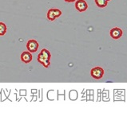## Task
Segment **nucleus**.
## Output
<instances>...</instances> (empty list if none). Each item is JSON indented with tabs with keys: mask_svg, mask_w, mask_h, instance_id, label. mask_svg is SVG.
Instances as JSON below:
<instances>
[{
	"mask_svg": "<svg viewBox=\"0 0 127 124\" xmlns=\"http://www.w3.org/2000/svg\"><path fill=\"white\" fill-rule=\"evenodd\" d=\"M61 15H62V11L60 10L56 9V8H53V9H50L48 10L46 17H47V19L49 21H54L55 19L59 18Z\"/></svg>",
	"mask_w": 127,
	"mask_h": 124,
	"instance_id": "f03ea898",
	"label": "nucleus"
},
{
	"mask_svg": "<svg viewBox=\"0 0 127 124\" xmlns=\"http://www.w3.org/2000/svg\"><path fill=\"white\" fill-rule=\"evenodd\" d=\"M66 2H75L76 0H65Z\"/></svg>",
	"mask_w": 127,
	"mask_h": 124,
	"instance_id": "9d476101",
	"label": "nucleus"
},
{
	"mask_svg": "<svg viewBox=\"0 0 127 124\" xmlns=\"http://www.w3.org/2000/svg\"><path fill=\"white\" fill-rule=\"evenodd\" d=\"M110 37L113 39L118 40L120 38H122V36L123 34V31L118 27H114L113 29L110 30Z\"/></svg>",
	"mask_w": 127,
	"mask_h": 124,
	"instance_id": "423d86ee",
	"label": "nucleus"
},
{
	"mask_svg": "<svg viewBox=\"0 0 127 124\" xmlns=\"http://www.w3.org/2000/svg\"><path fill=\"white\" fill-rule=\"evenodd\" d=\"M94 2L99 8H105L108 4L107 0H94Z\"/></svg>",
	"mask_w": 127,
	"mask_h": 124,
	"instance_id": "6e6552de",
	"label": "nucleus"
},
{
	"mask_svg": "<svg viewBox=\"0 0 127 124\" xmlns=\"http://www.w3.org/2000/svg\"><path fill=\"white\" fill-rule=\"evenodd\" d=\"M50 57H51V54H50V51L43 49H42L41 53L38 54L37 60L45 68H48L50 64Z\"/></svg>",
	"mask_w": 127,
	"mask_h": 124,
	"instance_id": "f257e3e1",
	"label": "nucleus"
},
{
	"mask_svg": "<svg viewBox=\"0 0 127 124\" xmlns=\"http://www.w3.org/2000/svg\"><path fill=\"white\" fill-rule=\"evenodd\" d=\"M33 59V57H32L31 53H30L29 51H26V52H23L21 54V61L24 62L25 64H28L32 61Z\"/></svg>",
	"mask_w": 127,
	"mask_h": 124,
	"instance_id": "0eeeda50",
	"label": "nucleus"
},
{
	"mask_svg": "<svg viewBox=\"0 0 127 124\" xmlns=\"http://www.w3.org/2000/svg\"><path fill=\"white\" fill-rule=\"evenodd\" d=\"M107 1H108V2H109V1H110V0H107Z\"/></svg>",
	"mask_w": 127,
	"mask_h": 124,
	"instance_id": "9b49d317",
	"label": "nucleus"
},
{
	"mask_svg": "<svg viewBox=\"0 0 127 124\" xmlns=\"http://www.w3.org/2000/svg\"><path fill=\"white\" fill-rule=\"evenodd\" d=\"M39 45L35 40H29L27 43V49L30 53H36L38 49Z\"/></svg>",
	"mask_w": 127,
	"mask_h": 124,
	"instance_id": "20e7f679",
	"label": "nucleus"
},
{
	"mask_svg": "<svg viewBox=\"0 0 127 124\" xmlns=\"http://www.w3.org/2000/svg\"><path fill=\"white\" fill-rule=\"evenodd\" d=\"M7 30V27L6 24L3 22H0V36H3L6 34Z\"/></svg>",
	"mask_w": 127,
	"mask_h": 124,
	"instance_id": "1a4fd4ad",
	"label": "nucleus"
},
{
	"mask_svg": "<svg viewBox=\"0 0 127 124\" xmlns=\"http://www.w3.org/2000/svg\"><path fill=\"white\" fill-rule=\"evenodd\" d=\"M90 75H91V76L94 79L96 80L101 79L104 76V69L101 67H95L91 69Z\"/></svg>",
	"mask_w": 127,
	"mask_h": 124,
	"instance_id": "7ed1b4c3",
	"label": "nucleus"
},
{
	"mask_svg": "<svg viewBox=\"0 0 127 124\" xmlns=\"http://www.w3.org/2000/svg\"><path fill=\"white\" fill-rule=\"evenodd\" d=\"M75 8L79 12H84L88 8V5L85 0H77L75 2Z\"/></svg>",
	"mask_w": 127,
	"mask_h": 124,
	"instance_id": "39448f33",
	"label": "nucleus"
}]
</instances>
